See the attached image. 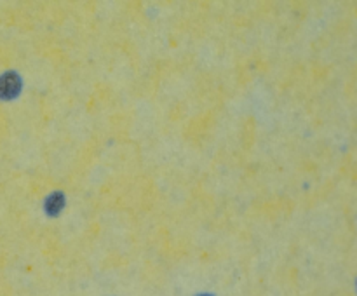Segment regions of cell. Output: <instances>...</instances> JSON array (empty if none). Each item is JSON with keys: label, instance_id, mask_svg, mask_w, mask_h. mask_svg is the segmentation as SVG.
Returning a JSON list of instances; mask_svg holds the SVG:
<instances>
[{"label": "cell", "instance_id": "1", "mask_svg": "<svg viewBox=\"0 0 357 296\" xmlns=\"http://www.w3.org/2000/svg\"><path fill=\"white\" fill-rule=\"evenodd\" d=\"M23 80L16 72H6L0 77V100H14L20 96Z\"/></svg>", "mask_w": 357, "mask_h": 296}, {"label": "cell", "instance_id": "2", "mask_svg": "<svg viewBox=\"0 0 357 296\" xmlns=\"http://www.w3.org/2000/svg\"><path fill=\"white\" fill-rule=\"evenodd\" d=\"M65 208V195L61 192H54L45 201V211L49 216H58V212Z\"/></svg>", "mask_w": 357, "mask_h": 296}, {"label": "cell", "instance_id": "3", "mask_svg": "<svg viewBox=\"0 0 357 296\" xmlns=\"http://www.w3.org/2000/svg\"><path fill=\"white\" fill-rule=\"evenodd\" d=\"M201 296H211V295H201Z\"/></svg>", "mask_w": 357, "mask_h": 296}]
</instances>
